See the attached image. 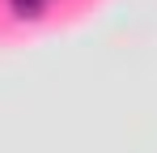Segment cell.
<instances>
[{
  "mask_svg": "<svg viewBox=\"0 0 157 153\" xmlns=\"http://www.w3.org/2000/svg\"><path fill=\"white\" fill-rule=\"evenodd\" d=\"M9 4H13V13H17V17H38L47 0H9Z\"/></svg>",
  "mask_w": 157,
  "mask_h": 153,
  "instance_id": "obj_1",
  "label": "cell"
}]
</instances>
